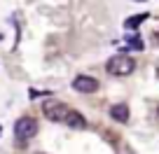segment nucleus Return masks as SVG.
Here are the masks:
<instances>
[{"label": "nucleus", "mask_w": 159, "mask_h": 154, "mask_svg": "<svg viewBox=\"0 0 159 154\" xmlns=\"http://www.w3.org/2000/svg\"><path fill=\"white\" fill-rule=\"evenodd\" d=\"M110 117H112L115 121H129V108H126L124 103H117L110 108Z\"/></svg>", "instance_id": "obj_5"}, {"label": "nucleus", "mask_w": 159, "mask_h": 154, "mask_svg": "<svg viewBox=\"0 0 159 154\" xmlns=\"http://www.w3.org/2000/svg\"><path fill=\"white\" fill-rule=\"evenodd\" d=\"M105 68H108V73L115 75V77H126V75L134 73L136 61L131 59V56H126V54H115L112 59L105 63Z\"/></svg>", "instance_id": "obj_1"}, {"label": "nucleus", "mask_w": 159, "mask_h": 154, "mask_svg": "<svg viewBox=\"0 0 159 154\" xmlns=\"http://www.w3.org/2000/svg\"><path fill=\"white\" fill-rule=\"evenodd\" d=\"M136 2H143V0H136Z\"/></svg>", "instance_id": "obj_8"}, {"label": "nucleus", "mask_w": 159, "mask_h": 154, "mask_svg": "<svg viewBox=\"0 0 159 154\" xmlns=\"http://www.w3.org/2000/svg\"><path fill=\"white\" fill-rule=\"evenodd\" d=\"M98 80L96 77H91V75H77L73 80V89L80 91V94H94V91H98Z\"/></svg>", "instance_id": "obj_4"}, {"label": "nucleus", "mask_w": 159, "mask_h": 154, "mask_svg": "<svg viewBox=\"0 0 159 154\" xmlns=\"http://www.w3.org/2000/svg\"><path fill=\"white\" fill-rule=\"evenodd\" d=\"M157 73H159V70H157Z\"/></svg>", "instance_id": "obj_10"}, {"label": "nucleus", "mask_w": 159, "mask_h": 154, "mask_svg": "<svg viewBox=\"0 0 159 154\" xmlns=\"http://www.w3.org/2000/svg\"><path fill=\"white\" fill-rule=\"evenodd\" d=\"M0 131H2V126H0Z\"/></svg>", "instance_id": "obj_9"}, {"label": "nucleus", "mask_w": 159, "mask_h": 154, "mask_svg": "<svg viewBox=\"0 0 159 154\" xmlns=\"http://www.w3.org/2000/svg\"><path fill=\"white\" fill-rule=\"evenodd\" d=\"M66 124H68V126H73V129H84V126H87V119H84V117H82L80 112L70 110V112H68V117H66Z\"/></svg>", "instance_id": "obj_6"}, {"label": "nucleus", "mask_w": 159, "mask_h": 154, "mask_svg": "<svg viewBox=\"0 0 159 154\" xmlns=\"http://www.w3.org/2000/svg\"><path fill=\"white\" fill-rule=\"evenodd\" d=\"M35 133H38V121H35L33 117H21V119H16V124H14V135H16V140H19V143L30 140Z\"/></svg>", "instance_id": "obj_2"}, {"label": "nucleus", "mask_w": 159, "mask_h": 154, "mask_svg": "<svg viewBox=\"0 0 159 154\" xmlns=\"http://www.w3.org/2000/svg\"><path fill=\"white\" fill-rule=\"evenodd\" d=\"M145 19H148V14H145V12H143V14H136V16H131V19L124 21V28H131V30H134V28H138Z\"/></svg>", "instance_id": "obj_7"}, {"label": "nucleus", "mask_w": 159, "mask_h": 154, "mask_svg": "<svg viewBox=\"0 0 159 154\" xmlns=\"http://www.w3.org/2000/svg\"><path fill=\"white\" fill-rule=\"evenodd\" d=\"M42 112H45V117H49L52 121H66L70 108H68L66 103H61V100H45Z\"/></svg>", "instance_id": "obj_3"}]
</instances>
